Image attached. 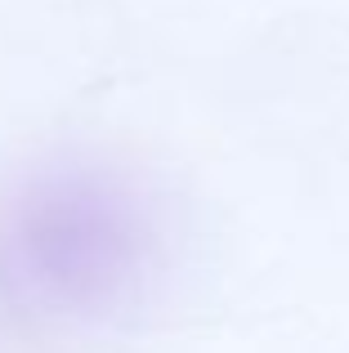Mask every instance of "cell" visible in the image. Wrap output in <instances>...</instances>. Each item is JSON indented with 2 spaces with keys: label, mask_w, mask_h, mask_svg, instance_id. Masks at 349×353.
<instances>
[{
  "label": "cell",
  "mask_w": 349,
  "mask_h": 353,
  "mask_svg": "<svg viewBox=\"0 0 349 353\" xmlns=\"http://www.w3.org/2000/svg\"><path fill=\"white\" fill-rule=\"evenodd\" d=\"M170 224L148 179L117 165H63L0 197V318L103 327L152 300Z\"/></svg>",
  "instance_id": "6da1fadb"
}]
</instances>
